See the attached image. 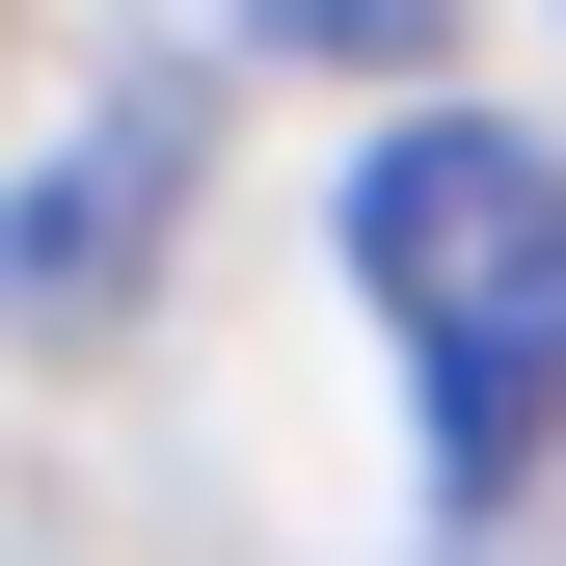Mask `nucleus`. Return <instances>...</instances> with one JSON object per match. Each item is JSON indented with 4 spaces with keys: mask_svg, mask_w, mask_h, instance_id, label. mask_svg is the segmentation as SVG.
Listing matches in <instances>:
<instances>
[{
    "mask_svg": "<svg viewBox=\"0 0 566 566\" xmlns=\"http://www.w3.org/2000/svg\"><path fill=\"white\" fill-rule=\"evenodd\" d=\"M350 270L405 324V432H432V513H513L566 459V163L513 108H405L350 163Z\"/></svg>",
    "mask_w": 566,
    "mask_h": 566,
    "instance_id": "nucleus-1",
    "label": "nucleus"
},
{
    "mask_svg": "<svg viewBox=\"0 0 566 566\" xmlns=\"http://www.w3.org/2000/svg\"><path fill=\"white\" fill-rule=\"evenodd\" d=\"M189 163H217V108H189V82H82V135H54V189L0 217V297H28V324H108Z\"/></svg>",
    "mask_w": 566,
    "mask_h": 566,
    "instance_id": "nucleus-2",
    "label": "nucleus"
},
{
    "mask_svg": "<svg viewBox=\"0 0 566 566\" xmlns=\"http://www.w3.org/2000/svg\"><path fill=\"white\" fill-rule=\"evenodd\" d=\"M270 28H297V54H432L459 0H270Z\"/></svg>",
    "mask_w": 566,
    "mask_h": 566,
    "instance_id": "nucleus-3",
    "label": "nucleus"
}]
</instances>
